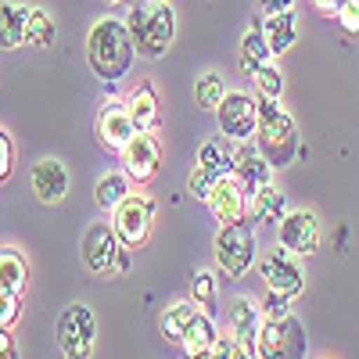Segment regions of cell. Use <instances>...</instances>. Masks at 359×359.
<instances>
[{
  "instance_id": "603a6c76",
  "label": "cell",
  "mask_w": 359,
  "mask_h": 359,
  "mask_svg": "<svg viewBox=\"0 0 359 359\" xmlns=\"http://www.w3.org/2000/svg\"><path fill=\"white\" fill-rule=\"evenodd\" d=\"M233 172L241 176V180H245V187L252 191V187L269 184V176H273V165L262 158V151H252V144H248V140H237V169H233Z\"/></svg>"
},
{
  "instance_id": "f1b7e54d",
  "label": "cell",
  "mask_w": 359,
  "mask_h": 359,
  "mask_svg": "<svg viewBox=\"0 0 359 359\" xmlns=\"http://www.w3.org/2000/svg\"><path fill=\"white\" fill-rule=\"evenodd\" d=\"M126 194H130V176L126 172H108V176L97 180V187H94V198H97V205L104 208V212H111Z\"/></svg>"
},
{
  "instance_id": "6da1fadb",
  "label": "cell",
  "mask_w": 359,
  "mask_h": 359,
  "mask_svg": "<svg viewBox=\"0 0 359 359\" xmlns=\"http://www.w3.org/2000/svg\"><path fill=\"white\" fill-rule=\"evenodd\" d=\"M137 57V40L130 33V25L123 18H97L94 25H90V36H86V62L90 69H94L97 79L104 83H118L130 65Z\"/></svg>"
},
{
  "instance_id": "60d3db41",
  "label": "cell",
  "mask_w": 359,
  "mask_h": 359,
  "mask_svg": "<svg viewBox=\"0 0 359 359\" xmlns=\"http://www.w3.org/2000/svg\"><path fill=\"white\" fill-rule=\"evenodd\" d=\"M104 4H123V0H104Z\"/></svg>"
},
{
  "instance_id": "484cf974",
  "label": "cell",
  "mask_w": 359,
  "mask_h": 359,
  "mask_svg": "<svg viewBox=\"0 0 359 359\" xmlns=\"http://www.w3.org/2000/svg\"><path fill=\"white\" fill-rule=\"evenodd\" d=\"M57 36V25L54 18L43 11V8H33L29 11V29H25V47H33V50H47Z\"/></svg>"
},
{
  "instance_id": "74e56055",
  "label": "cell",
  "mask_w": 359,
  "mask_h": 359,
  "mask_svg": "<svg viewBox=\"0 0 359 359\" xmlns=\"http://www.w3.org/2000/svg\"><path fill=\"white\" fill-rule=\"evenodd\" d=\"M0 359H18V345L8 327H0Z\"/></svg>"
},
{
  "instance_id": "836d02e7",
  "label": "cell",
  "mask_w": 359,
  "mask_h": 359,
  "mask_svg": "<svg viewBox=\"0 0 359 359\" xmlns=\"http://www.w3.org/2000/svg\"><path fill=\"white\" fill-rule=\"evenodd\" d=\"M259 306H262V320H287L291 316V298H284L277 291H266V298Z\"/></svg>"
},
{
  "instance_id": "ac0fdd59",
  "label": "cell",
  "mask_w": 359,
  "mask_h": 359,
  "mask_svg": "<svg viewBox=\"0 0 359 359\" xmlns=\"http://www.w3.org/2000/svg\"><path fill=\"white\" fill-rule=\"evenodd\" d=\"M198 165L205 172H212L216 180L219 176H230L237 169V140L230 137H212L198 147Z\"/></svg>"
},
{
  "instance_id": "7a4b0ae2",
  "label": "cell",
  "mask_w": 359,
  "mask_h": 359,
  "mask_svg": "<svg viewBox=\"0 0 359 359\" xmlns=\"http://www.w3.org/2000/svg\"><path fill=\"white\" fill-rule=\"evenodd\" d=\"M130 33L137 40V54L144 57H162L176 36V15L169 8V0L165 4H151V0H133V8H130Z\"/></svg>"
},
{
  "instance_id": "f546056e",
  "label": "cell",
  "mask_w": 359,
  "mask_h": 359,
  "mask_svg": "<svg viewBox=\"0 0 359 359\" xmlns=\"http://www.w3.org/2000/svg\"><path fill=\"white\" fill-rule=\"evenodd\" d=\"M226 94H230V90H226V83H223L219 72H205V76L194 83V101H198V108H205V111H216Z\"/></svg>"
},
{
  "instance_id": "ffe728a7",
  "label": "cell",
  "mask_w": 359,
  "mask_h": 359,
  "mask_svg": "<svg viewBox=\"0 0 359 359\" xmlns=\"http://www.w3.org/2000/svg\"><path fill=\"white\" fill-rule=\"evenodd\" d=\"M29 11H33V8L18 4V0H4V4H0V47H4V50L25 47Z\"/></svg>"
},
{
  "instance_id": "cb8c5ba5",
  "label": "cell",
  "mask_w": 359,
  "mask_h": 359,
  "mask_svg": "<svg viewBox=\"0 0 359 359\" xmlns=\"http://www.w3.org/2000/svg\"><path fill=\"white\" fill-rule=\"evenodd\" d=\"M126 108L133 115L137 130H155V123H158V94H155L151 83H140L133 94L126 97Z\"/></svg>"
},
{
  "instance_id": "5b68a950",
  "label": "cell",
  "mask_w": 359,
  "mask_h": 359,
  "mask_svg": "<svg viewBox=\"0 0 359 359\" xmlns=\"http://www.w3.org/2000/svg\"><path fill=\"white\" fill-rule=\"evenodd\" d=\"M97 341V316L90 306L72 302L57 316V348L65 359H90Z\"/></svg>"
},
{
  "instance_id": "d4e9b609",
  "label": "cell",
  "mask_w": 359,
  "mask_h": 359,
  "mask_svg": "<svg viewBox=\"0 0 359 359\" xmlns=\"http://www.w3.org/2000/svg\"><path fill=\"white\" fill-rule=\"evenodd\" d=\"M198 302L191 298V302H176V306H169L165 313H162V334H165V341H172V345H180V338H184V331H187V323L198 316Z\"/></svg>"
},
{
  "instance_id": "ee69618b",
  "label": "cell",
  "mask_w": 359,
  "mask_h": 359,
  "mask_svg": "<svg viewBox=\"0 0 359 359\" xmlns=\"http://www.w3.org/2000/svg\"><path fill=\"white\" fill-rule=\"evenodd\" d=\"M248 359H255V355H248Z\"/></svg>"
},
{
  "instance_id": "e575fe53",
  "label": "cell",
  "mask_w": 359,
  "mask_h": 359,
  "mask_svg": "<svg viewBox=\"0 0 359 359\" xmlns=\"http://www.w3.org/2000/svg\"><path fill=\"white\" fill-rule=\"evenodd\" d=\"M18 320H22V298L0 291V327H8V331H11Z\"/></svg>"
},
{
  "instance_id": "52a82bcc",
  "label": "cell",
  "mask_w": 359,
  "mask_h": 359,
  "mask_svg": "<svg viewBox=\"0 0 359 359\" xmlns=\"http://www.w3.org/2000/svg\"><path fill=\"white\" fill-rule=\"evenodd\" d=\"M151 223H155V201L147 194H126L111 208V226L118 233V241L123 248H140L147 241V233H151Z\"/></svg>"
},
{
  "instance_id": "4dcf8cb0",
  "label": "cell",
  "mask_w": 359,
  "mask_h": 359,
  "mask_svg": "<svg viewBox=\"0 0 359 359\" xmlns=\"http://www.w3.org/2000/svg\"><path fill=\"white\" fill-rule=\"evenodd\" d=\"M191 298L201 309H208L216 302V273L212 269H198V273L191 277Z\"/></svg>"
},
{
  "instance_id": "7c38bea8",
  "label": "cell",
  "mask_w": 359,
  "mask_h": 359,
  "mask_svg": "<svg viewBox=\"0 0 359 359\" xmlns=\"http://www.w3.org/2000/svg\"><path fill=\"white\" fill-rule=\"evenodd\" d=\"M118 158H123V172L133 180V184H147V180H155V172H158L162 147H158L151 130H137L133 140L118 151Z\"/></svg>"
},
{
  "instance_id": "ba28073f",
  "label": "cell",
  "mask_w": 359,
  "mask_h": 359,
  "mask_svg": "<svg viewBox=\"0 0 359 359\" xmlns=\"http://www.w3.org/2000/svg\"><path fill=\"white\" fill-rule=\"evenodd\" d=\"M259 273L266 280V291H277L284 298H298L306 291V269L298 262V255H291L287 248H273L259 255Z\"/></svg>"
},
{
  "instance_id": "277c9868",
  "label": "cell",
  "mask_w": 359,
  "mask_h": 359,
  "mask_svg": "<svg viewBox=\"0 0 359 359\" xmlns=\"http://www.w3.org/2000/svg\"><path fill=\"white\" fill-rule=\"evenodd\" d=\"M216 266L223 269L226 280H241L252 262L259 259V241H255V230L248 223H230V226H219L216 233Z\"/></svg>"
},
{
  "instance_id": "83f0119b",
  "label": "cell",
  "mask_w": 359,
  "mask_h": 359,
  "mask_svg": "<svg viewBox=\"0 0 359 359\" xmlns=\"http://www.w3.org/2000/svg\"><path fill=\"white\" fill-rule=\"evenodd\" d=\"M252 86H255V97L259 101H280L284 94V76L273 62H266L259 69H252Z\"/></svg>"
},
{
  "instance_id": "44dd1931",
  "label": "cell",
  "mask_w": 359,
  "mask_h": 359,
  "mask_svg": "<svg viewBox=\"0 0 359 359\" xmlns=\"http://www.w3.org/2000/svg\"><path fill=\"white\" fill-rule=\"evenodd\" d=\"M259 29H262V36H266L269 50H273V57H277V54H284V50H291V47H294V40H298V22H294V11L266 15V18L259 22Z\"/></svg>"
},
{
  "instance_id": "9c48e42d",
  "label": "cell",
  "mask_w": 359,
  "mask_h": 359,
  "mask_svg": "<svg viewBox=\"0 0 359 359\" xmlns=\"http://www.w3.org/2000/svg\"><path fill=\"white\" fill-rule=\"evenodd\" d=\"M259 115H262L259 97L245 94V90H230V94L223 97V104L216 108L219 133L230 137V140H252L255 130H259Z\"/></svg>"
},
{
  "instance_id": "30bf717a",
  "label": "cell",
  "mask_w": 359,
  "mask_h": 359,
  "mask_svg": "<svg viewBox=\"0 0 359 359\" xmlns=\"http://www.w3.org/2000/svg\"><path fill=\"white\" fill-rule=\"evenodd\" d=\"M79 252H83V262H86L90 273L104 277V273H115L118 255H123L126 248H123V241H118V233H115L111 223H90L86 233H83Z\"/></svg>"
},
{
  "instance_id": "5bb4252c",
  "label": "cell",
  "mask_w": 359,
  "mask_h": 359,
  "mask_svg": "<svg viewBox=\"0 0 359 359\" xmlns=\"http://www.w3.org/2000/svg\"><path fill=\"white\" fill-rule=\"evenodd\" d=\"M137 133V123H133V115L126 108V101H118V97H108L97 111V140L104 151H123V147L133 140Z\"/></svg>"
},
{
  "instance_id": "ab89813d",
  "label": "cell",
  "mask_w": 359,
  "mask_h": 359,
  "mask_svg": "<svg viewBox=\"0 0 359 359\" xmlns=\"http://www.w3.org/2000/svg\"><path fill=\"white\" fill-rule=\"evenodd\" d=\"M341 4H345V0H313V8H316L320 15H327V18H334Z\"/></svg>"
},
{
  "instance_id": "d590c367",
  "label": "cell",
  "mask_w": 359,
  "mask_h": 359,
  "mask_svg": "<svg viewBox=\"0 0 359 359\" xmlns=\"http://www.w3.org/2000/svg\"><path fill=\"white\" fill-rule=\"evenodd\" d=\"M334 22L345 29L348 36H359V4H352V0H345V4L338 8V15H334Z\"/></svg>"
},
{
  "instance_id": "f35d334b",
  "label": "cell",
  "mask_w": 359,
  "mask_h": 359,
  "mask_svg": "<svg viewBox=\"0 0 359 359\" xmlns=\"http://www.w3.org/2000/svg\"><path fill=\"white\" fill-rule=\"evenodd\" d=\"M255 8H259L262 15H277V11H291L294 0H255Z\"/></svg>"
},
{
  "instance_id": "7bdbcfd3",
  "label": "cell",
  "mask_w": 359,
  "mask_h": 359,
  "mask_svg": "<svg viewBox=\"0 0 359 359\" xmlns=\"http://www.w3.org/2000/svg\"><path fill=\"white\" fill-rule=\"evenodd\" d=\"M352 4H359V0H352Z\"/></svg>"
},
{
  "instance_id": "9a60e30c",
  "label": "cell",
  "mask_w": 359,
  "mask_h": 359,
  "mask_svg": "<svg viewBox=\"0 0 359 359\" xmlns=\"http://www.w3.org/2000/svg\"><path fill=\"white\" fill-rule=\"evenodd\" d=\"M226 323H230V334L255 355V338L262 331V306L245 298V294H237L226 309Z\"/></svg>"
},
{
  "instance_id": "8fae6325",
  "label": "cell",
  "mask_w": 359,
  "mask_h": 359,
  "mask_svg": "<svg viewBox=\"0 0 359 359\" xmlns=\"http://www.w3.org/2000/svg\"><path fill=\"white\" fill-rule=\"evenodd\" d=\"M205 205H208V212L216 216V223H223V226L245 223L248 219V187H245V180L237 176V172L219 176Z\"/></svg>"
},
{
  "instance_id": "b9f144b4",
  "label": "cell",
  "mask_w": 359,
  "mask_h": 359,
  "mask_svg": "<svg viewBox=\"0 0 359 359\" xmlns=\"http://www.w3.org/2000/svg\"><path fill=\"white\" fill-rule=\"evenodd\" d=\"M151 4H165V0H151Z\"/></svg>"
},
{
  "instance_id": "2e32d148",
  "label": "cell",
  "mask_w": 359,
  "mask_h": 359,
  "mask_svg": "<svg viewBox=\"0 0 359 359\" xmlns=\"http://www.w3.org/2000/svg\"><path fill=\"white\" fill-rule=\"evenodd\" d=\"M33 191L43 205H57L69 194V169L57 158H40L33 165Z\"/></svg>"
},
{
  "instance_id": "e0dca14e",
  "label": "cell",
  "mask_w": 359,
  "mask_h": 359,
  "mask_svg": "<svg viewBox=\"0 0 359 359\" xmlns=\"http://www.w3.org/2000/svg\"><path fill=\"white\" fill-rule=\"evenodd\" d=\"M216 338H219L216 320L208 316V313H201V309H198V316L187 323L184 338H180V352H184V359H205L208 352H212Z\"/></svg>"
},
{
  "instance_id": "4fadbf2b",
  "label": "cell",
  "mask_w": 359,
  "mask_h": 359,
  "mask_svg": "<svg viewBox=\"0 0 359 359\" xmlns=\"http://www.w3.org/2000/svg\"><path fill=\"white\" fill-rule=\"evenodd\" d=\"M277 245L287 248L298 259H309L320 248V223L309 208H294L280 219V233H277Z\"/></svg>"
},
{
  "instance_id": "7402d4cb",
  "label": "cell",
  "mask_w": 359,
  "mask_h": 359,
  "mask_svg": "<svg viewBox=\"0 0 359 359\" xmlns=\"http://www.w3.org/2000/svg\"><path fill=\"white\" fill-rule=\"evenodd\" d=\"M29 287V262L18 248H0V291L25 298Z\"/></svg>"
},
{
  "instance_id": "d6a6232c",
  "label": "cell",
  "mask_w": 359,
  "mask_h": 359,
  "mask_svg": "<svg viewBox=\"0 0 359 359\" xmlns=\"http://www.w3.org/2000/svg\"><path fill=\"white\" fill-rule=\"evenodd\" d=\"M212 187H216V176H212V172H205V169L194 162V169H191V176H187V191H191L198 201H208Z\"/></svg>"
},
{
  "instance_id": "4316f807",
  "label": "cell",
  "mask_w": 359,
  "mask_h": 359,
  "mask_svg": "<svg viewBox=\"0 0 359 359\" xmlns=\"http://www.w3.org/2000/svg\"><path fill=\"white\" fill-rule=\"evenodd\" d=\"M266 62H273V50H269L262 29L255 25V29H248V33L241 36V65H245V72H252V69H259Z\"/></svg>"
},
{
  "instance_id": "d6986e66",
  "label": "cell",
  "mask_w": 359,
  "mask_h": 359,
  "mask_svg": "<svg viewBox=\"0 0 359 359\" xmlns=\"http://www.w3.org/2000/svg\"><path fill=\"white\" fill-rule=\"evenodd\" d=\"M284 216H287V201L273 187V180L248 191V219L252 223H280Z\"/></svg>"
},
{
  "instance_id": "3957f363",
  "label": "cell",
  "mask_w": 359,
  "mask_h": 359,
  "mask_svg": "<svg viewBox=\"0 0 359 359\" xmlns=\"http://www.w3.org/2000/svg\"><path fill=\"white\" fill-rule=\"evenodd\" d=\"M259 104H262V115H259L255 144H259V151L269 165L284 169L298 155V126H294V118L280 108V101H259Z\"/></svg>"
},
{
  "instance_id": "8992f818",
  "label": "cell",
  "mask_w": 359,
  "mask_h": 359,
  "mask_svg": "<svg viewBox=\"0 0 359 359\" xmlns=\"http://www.w3.org/2000/svg\"><path fill=\"white\" fill-rule=\"evenodd\" d=\"M255 359H306V331L294 316L262 320L255 338Z\"/></svg>"
},
{
  "instance_id": "8d00e7d4",
  "label": "cell",
  "mask_w": 359,
  "mask_h": 359,
  "mask_svg": "<svg viewBox=\"0 0 359 359\" xmlns=\"http://www.w3.org/2000/svg\"><path fill=\"white\" fill-rule=\"evenodd\" d=\"M11 176V137L0 130V184Z\"/></svg>"
},
{
  "instance_id": "1f68e13d",
  "label": "cell",
  "mask_w": 359,
  "mask_h": 359,
  "mask_svg": "<svg viewBox=\"0 0 359 359\" xmlns=\"http://www.w3.org/2000/svg\"><path fill=\"white\" fill-rule=\"evenodd\" d=\"M248 355H252V352H248L241 341H237V338L226 331V334H219V338H216L212 352H208L205 359H248Z\"/></svg>"
}]
</instances>
